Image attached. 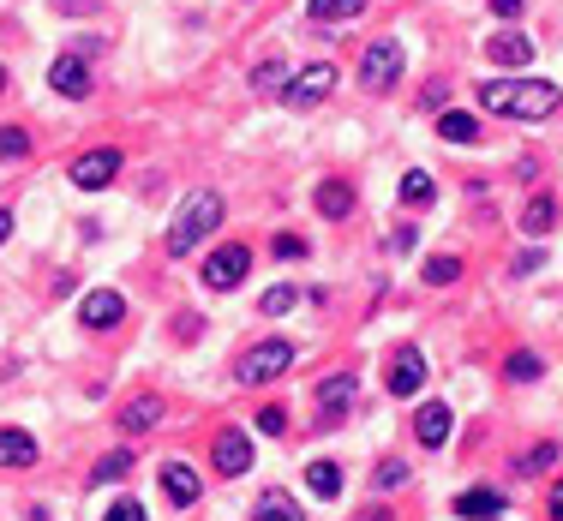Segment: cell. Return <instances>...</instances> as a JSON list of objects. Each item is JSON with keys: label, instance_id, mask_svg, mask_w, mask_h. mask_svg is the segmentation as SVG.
Listing matches in <instances>:
<instances>
[{"label": "cell", "instance_id": "cell-1", "mask_svg": "<svg viewBox=\"0 0 563 521\" xmlns=\"http://www.w3.org/2000/svg\"><path fill=\"white\" fill-rule=\"evenodd\" d=\"M474 96L486 114H504V120H546L563 102L558 84H546V78H486Z\"/></svg>", "mask_w": 563, "mask_h": 521}, {"label": "cell", "instance_id": "cell-2", "mask_svg": "<svg viewBox=\"0 0 563 521\" xmlns=\"http://www.w3.org/2000/svg\"><path fill=\"white\" fill-rule=\"evenodd\" d=\"M222 210H228V204H222V192H192V198L180 204L174 228H168V246L186 258V252H192L204 234H216V228H222Z\"/></svg>", "mask_w": 563, "mask_h": 521}, {"label": "cell", "instance_id": "cell-3", "mask_svg": "<svg viewBox=\"0 0 563 521\" xmlns=\"http://www.w3.org/2000/svg\"><path fill=\"white\" fill-rule=\"evenodd\" d=\"M288 366H294V342L270 336V342H252V348L234 360V384H270V378H282Z\"/></svg>", "mask_w": 563, "mask_h": 521}, {"label": "cell", "instance_id": "cell-4", "mask_svg": "<svg viewBox=\"0 0 563 521\" xmlns=\"http://www.w3.org/2000/svg\"><path fill=\"white\" fill-rule=\"evenodd\" d=\"M396 78H402V42H396V36L366 42V54H360V84H366L372 96H384V90H396Z\"/></svg>", "mask_w": 563, "mask_h": 521}, {"label": "cell", "instance_id": "cell-5", "mask_svg": "<svg viewBox=\"0 0 563 521\" xmlns=\"http://www.w3.org/2000/svg\"><path fill=\"white\" fill-rule=\"evenodd\" d=\"M336 78H342V72H336V60H312L306 72H294V78H288V90H282V96H288L294 108H318V102L336 90Z\"/></svg>", "mask_w": 563, "mask_h": 521}, {"label": "cell", "instance_id": "cell-6", "mask_svg": "<svg viewBox=\"0 0 563 521\" xmlns=\"http://www.w3.org/2000/svg\"><path fill=\"white\" fill-rule=\"evenodd\" d=\"M246 270H252V252L240 240H228L204 258V288H234V282H246Z\"/></svg>", "mask_w": 563, "mask_h": 521}, {"label": "cell", "instance_id": "cell-7", "mask_svg": "<svg viewBox=\"0 0 563 521\" xmlns=\"http://www.w3.org/2000/svg\"><path fill=\"white\" fill-rule=\"evenodd\" d=\"M384 384H390V396H402V402L420 396V390H426V354H420L414 342H402L396 360H390V378H384Z\"/></svg>", "mask_w": 563, "mask_h": 521}, {"label": "cell", "instance_id": "cell-8", "mask_svg": "<svg viewBox=\"0 0 563 521\" xmlns=\"http://www.w3.org/2000/svg\"><path fill=\"white\" fill-rule=\"evenodd\" d=\"M48 84H54V96H90V54L84 48H66L48 66Z\"/></svg>", "mask_w": 563, "mask_h": 521}, {"label": "cell", "instance_id": "cell-9", "mask_svg": "<svg viewBox=\"0 0 563 521\" xmlns=\"http://www.w3.org/2000/svg\"><path fill=\"white\" fill-rule=\"evenodd\" d=\"M114 174H120V150H108V144H102V150H84V156L72 162V186H78V192H102Z\"/></svg>", "mask_w": 563, "mask_h": 521}, {"label": "cell", "instance_id": "cell-10", "mask_svg": "<svg viewBox=\"0 0 563 521\" xmlns=\"http://www.w3.org/2000/svg\"><path fill=\"white\" fill-rule=\"evenodd\" d=\"M120 318H126V300H120L114 288H90V294L78 300V324H84V330H114Z\"/></svg>", "mask_w": 563, "mask_h": 521}, {"label": "cell", "instance_id": "cell-11", "mask_svg": "<svg viewBox=\"0 0 563 521\" xmlns=\"http://www.w3.org/2000/svg\"><path fill=\"white\" fill-rule=\"evenodd\" d=\"M210 462H216V474L222 480H240V474H252V438L234 426V432H222L216 438V450H210Z\"/></svg>", "mask_w": 563, "mask_h": 521}, {"label": "cell", "instance_id": "cell-12", "mask_svg": "<svg viewBox=\"0 0 563 521\" xmlns=\"http://www.w3.org/2000/svg\"><path fill=\"white\" fill-rule=\"evenodd\" d=\"M198 492H204V480L192 474V462H162V498H168L174 510H192Z\"/></svg>", "mask_w": 563, "mask_h": 521}, {"label": "cell", "instance_id": "cell-13", "mask_svg": "<svg viewBox=\"0 0 563 521\" xmlns=\"http://www.w3.org/2000/svg\"><path fill=\"white\" fill-rule=\"evenodd\" d=\"M348 408H354V378H348V372H342V378H324V384H318V420L336 426Z\"/></svg>", "mask_w": 563, "mask_h": 521}, {"label": "cell", "instance_id": "cell-14", "mask_svg": "<svg viewBox=\"0 0 563 521\" xmlns=\"http://www.w3.org/2000/svg\"><path fill=\"white\" fill-rule=\"evenodd\" d=\"M414 438H420L426 450H444V444H450V402H426V408L414 414Z\"/></svg>", "mask_w": 563, "mask_h": 521}, {"label": "cell", "instance_id": "cell-15", "mask_svg": "<svg viewBox=\"0 0 563 521\" xmlns=\"http://www.w3.org/2000/svg\"><path fill=\"white\" fill-rule=\"evenodd\" d=\"M486 54H492L498 66H528V60H534V42H528V30H498V36L486 42Z\"/></svg>", "mask_w": 563, "mask_h": 521}, {"label": "cell", "instance_id": "cell-16", "mask_svg": "<svg viewBox=\"0 0 563 521\" xmlns=\"http://www.w3.org/2000/svg\"><path fill=\"white\" fill-rule=\"evenodd\" d=\"M312 204H318L324 222H348V216H354V186H348V180H324Z\"/></svg>", "mask_w": 563, "mask_h": 521}, {"label": "cell", "instance_id": "cell-17", "mask_svg": "<svg viewBox=\"0 0 563 521\" xmlns=\"http://www.w3.org/2000/svg\"><path fill=\"white\" fill-rule=\"evenodd\" d=\"M552 228H558V198H552V192H534V198L522 204V234L540 240V234H552Z\"/></svg>", "mask_w": 563, "mask_h": 521}, {"label": "cell", "instance_id": "cell-18", "mask_svg": "<svg viewBox=\"0 0 563 521\" xmlns=\"http://www.w3.org/2000/svg\"><path fill=\"white\" fill-rule=\"evenodd\" d=\"M156 420H162V396H132L120 408V432H150Z\"/></svg>", "mask_w": 563, "mask_h": 521}, {"label": "cell", "instance_id": "cell-19", "mask_svg": "<svg viewBox=\"0 0 563 521\" xmlns=\"http://www.w3.org/2000/svg\"><path fill=\"white\" fill-rule=\"evenodd\" d=\"M30 462H36V438L18 432V426H6L0 432V468H30Z\"/></svg>", "mask_w": 563, "mask_h": 521}, {"label": "cell", "instance_id": "cell-20", "mask_svg": "<svg viewBox=\"0 0 563 521\" xmlns=\"http://www.w3.org/2000/svg\"><path fill=\"white\" fill-rule=\"evenodd\" d=\"M438 138H444V144H474V138H480V120L462 114V108H444V114H438Z\"/></svg>", "mask_w": 563, "mask_h": 521}, {"label": "cell", "instance_id": "cell-21", "mask_svg": "<svg viewBox=\"0 0 563 521\" xmlns=\"http://www.w3.org/2000/svg\"><path fill=\"white\" fill-rule=\"evenodd\" d=\"M432 198H438V180H432L426 168H408V174H402V204H408V210H432Z\"/></svg>", "mask_w": 563, "mask_h": 521}, {"label": "cell", "instance_id": "cell-22", "mask_svg": "<svg viewBox=\"0 0 563 521\" xmlns=\"http://www.w3.org/2000/svg\"><path fill=\"white\" fill-rule=\"evenodd\" d=\"M306 492L324 498V504H336V498H342V468H336V462H312V468H306Z\"/></svg>", "mask_w": 563, "mask_h": 521}, {"label": "cell", "instance_id": "cell-23", "mask_svg": "<svg viewBox=\"0 0 563 521\" xmlns=\"http://www.w3.org/2000/svg\"><path fill=\"white\" fill-rule=\"evenodd\" d=\"M456 516L462 521H498L504 516V498H498V492H462V498H456Z\"/></svg>", "mask_w": 563, "mask_h": 521}, {"label": "cell", "instance_id": "cell-24", "mask_svg": "<svg viewBox=\"0 0 563 521\" xmlns=\"http://www.w3.org/2000/svg\"><path fill=\"white\" fill-rule=\"evenodd\" d=\"M360 12H366V0H306V18L312 24H348Z\"/></svg>", "mask_w": 563, "mask_h": 521}, {"label": "cell", "instance_id": "cell-25", "mask_svg": "<svg viewBox=\"0 0 563 521\" xmlns=\"http://www.w3.org/2000/svg\"><path fill=\"white\" fill-rule=\"evenodd\" d=\"M252 521H306V516H300V504H294L288 492H264L258 510H252Z\"/></svg>", "mask_w": 563, "mask_h": 521}, {"label": "cell", "instance_id": "cell-26", "mask_svg": "<svg viewBox=\"0 0 563 521\" xmlns=\"http://www.w3.org/2000/svg\"><path fill=\"white\" fill-rule=\"evenodd\" d=\"M504 378H510V384H534V378H546V360L528 354V348H516V354L504 360Z\"/></svg>", "mask_w": 563, "mask_h": 521}, {"label": "cell", "instance_id": "cell-27", "mask_svg": "<svg viewBox=\"0 0 563 521\" xmlns=\"http://www.w3.org/2000/svg\"><path fill=\"white\" fill-rule=\"evenodd\" d=\"M132 474V450H108L96 468H90V486H114V480H126Z\"/></svg>", "mask_w": 563, "mask_h": 521}, {"label": "cell", "instance_id": "cell-28", "mask_svg": "<svg viewBox=\"0 0 563 521\" xmlns=\"http://www.w3.org/2000/svg\"><path fill=\"white\" fill-rule=\"evenodd\" d=\"M288 78H294V72H288V60H264V66L252 72V90H258V96H270V90H288Z\"/></svg>", "mask_w": 563, "mask_h": 521}, {"label": "cell", "instance_id": "cell-29", "mask_svg": "<svg viewBox=\"0 0 563 521\" xmlns=\"http://www.w3.org/2000/svg\"><path fill=\"white\" fill-rule=\"evenodd\" d=\"M420 276H426L432 288H450V282H462V264H456V258H426Z\"/></svg>", "mask_w": 563, "mask_h": 521}, {"label": "cell", "instance_id": "cell-30", "mask_svg": "<svg viewBox=\"0 0 563 521\" xmlns=\"http://www.w3.org/2000/svg\"><path fill=\"white\" fill-rule=\"evenodd\" d=\"M294 306H300V288H288V282H282V288H270V294L258 300V312H264V318H282V312H294Z\"/></svg>", "mask_w": 563, "mask_h": 521}, {"label": "cell", "instance_id": "cell-31", "mask_svg": "<svg viewBox=\"0 0 563 521\" xmlns=\"http://www.w3.org/2000/svg\"><path fill=\"white\" fill-rule=\"evenodd\" d=\"M558 462V444H540V450H528L522 462H516V480H534V474H546Z\"/></svg>", "mask_w": 563, "mask_h": 521}, {"label": "cell", "instance_id": "cell-32", "mask_svg": "<svg viewBox=\"0 0 563 521\" xmlns=\"http://www.w3.org/2000/svg\"><path fill=\"white\" fill-rule=\"evenodd\" d=\"M30 156V132L24 126H0V162H24Z\"/></svg>", "mask_w": 563, "mask_h": 521}, {"label": "cell", "instance_id": "cell-33", "mask_svg": "<svg viewBox=\"0 0 563 521\" xmlns=\"http://www.w3.org/2000/svg\"><path fill=\"white\" fill-rule=\"evenodd\" d=\"M408 486V462L402 456H384L378 462V492H402Z\"/></svg>", "mask_w": 563, "mask_h": 521}, {"label": "cell", "instance_id": "cell-34", "mask_svg": "<svg viewBox=\"0 0 563 521\" xmlns=\"http://www.w3.org/2000/svg\"><path fill=\"white\" fill-rule=\"evenodd\" d=\"M258 432H270V438H282V432H288V408H276V402H264V408H258Z\"/></svg>", "mask_w": 563, "mask_h": 521}, {"label": "cell", "instance_id": "cell-35", "mask_svg": "<svg viewBox=\"0 0 563 521\" xmlns=\"http://www.w3.org/2000/svg\"><path fill=\"white\" fill-rule=\"evenodd\" d=\"M102 521H144V504H138V498H114Z\"/></svg>", "mask_w": 563, "mask_h": 521}, {"label": "cell", "instance_id": "cell-36", "mask_svg": "<svg viewBox=\"0 0 563 521\" xmlns=\"http://www.w3.org/2000/svg\"><path fill=\"white\" fill-rule=\"evenodd\" d=\"M312 246L300 240V234H276V258H306Z\"/></svg>", "mask_w": 563, "mask_h": 521}, {"label": "cell", "instance_id": "cell-37", "mask_svg": "<svg viewBox=\"0 0 563 521\" xmlns=\"http://www.w3.org/2000/svg\"><path fill=\"white\" fill-rule=\"evenodd\" d=\"M540 264H546V252H540V246H528V252H522V258H516V264H510V270H516V276H534V270H540Z\"/></svg>", "mask_w": 563, "mask_h": 521}, {"label": "cell", "instance_id": "cell-38", "mask_svg": "<svg viewBox=\"0 0 563 521\" xmlns=\"http://www.w3.org/2000/svg\"><path fill=\"white\" fill-rule=\"evenodd\" d=\"M522 6H528V0H492V12H498V18H522Z\"/></svg>", "mask_w": 563, "mask_h": 521}, {"label": "cell", "instance_id": "cell-39", "mask_svg": "<svg viewBox=\"0 0 563 521\" xmlns=\"http://www.w3.org/2000/svg\"><path fill=\"white\" fill-rule=\"evenodd\" d=\"M54 6H60V12H90L96 0H54Z\"/></svg>", "mask_w": 563, "mask_h": 521}, {"label": "cell", "instance_id": "cell-40", "mask_svg": "<svg viewBox=\"0 0 563 521\" xmlns=\"http://www.w3.org/2000/svg\"><path fill=\"white\" fill-rule=\"evenodd\" d=\"M552 521H563V480L552 486Z\"/></svg>", "mask_w": 563, "mask_h": 521}, {"label": "cell", "instance_id": "cell-41", "mask_svg": "<svg viewBox=\"0 0 563 521\" xmlns=\"http://www.w3.org/2000/svg\"><path fill=\"white\" fill-rule=\"evenodd\" d=\"M12 240V210H0V246Z\"/></svg>", "mask_w": 563, "mask_h": 521}, {"label": "cell", "instance_id": "cell-42", "mask_svg": "<svg viewBox=\"0 0 563 521\" xmlns=\"http://www.w3.org/2000/svg\"><path fill=\"white\" fill-rule=\"evenodd\" d=\"M360 521H390V510H384V504H372V510H366Z\"/></svg>", "mask_w": 563, "mask_h": 521}, {"label": "cell", "instance_id": "cell-43", "mask_svg": "<svg viewBox=\"0 0 563 521\" xmlns=\"http://www.w3.org/2000/svg\"><path fill=\"white\" fill-rule=\"evenodd\" d=\"M0 90H6V66H0Z\"/></svg>", "mask_w": 563, "mask_h": 521}]
</instances>
